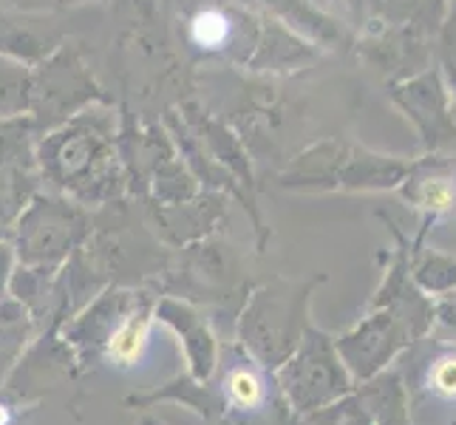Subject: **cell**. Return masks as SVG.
I'll return each mask as SVG.
<instances>
[{
  "instance_id": "6da1fadb",
  "label": "cell",
  "mask_w": 456,
  "mask_h": 425,
  "mask_svg": "<svg viewBox=\"0 0 456 425\" xmlns=\"http://www.w3.org/2000/svg\"><path fill=\"white\" fill-rule=\"evenodd\" d=\"M125 403L131 408L179 403L201 417L204 425H301V417L281 395L275 372L249 357L235 340L218 346V364L208 380L179 374Z\"/></svg>"
},
{
  "instance_id": "7a4b0ae2",
  "label": "cell",
  "mask_w": 456,
  "mask_h": 425,
  "mask_svg": "<svg viewBox=\"0 0 456 425\" xmlns=\"http://www.w3.org/2000/svg\"><path fill=\"white\" fill-rule=\"evenodd\" d=\"M35 159L43 191L97 210L128 196L119 156V105H91L37 136Z\"/></svg>"
},
{
  "instance_id": "3957f363",
  "label": "cell",
  "mask_w": 456,
  "mask_h": 425,
  "mask_svg": "<svg viewBox=\"0 0 456 425\" xmlns=\"http://www.w3.org/2000/svg\"><path fill=\"white\" fill-rule=\"evenodd\" d=\"M323 281L326 275L304 281L275 275L256 283L235 318V343L261 366L275 372L301 343L304 329L309 326L312 292Z\"/></svg>"
},
{
  "instance_id": "277c9868",
  "label": "cell",
  "mask_w": 456,
  "mask_h": 425,
  "mask_svg": "<svg viewBox=\"0 0 456 425\" xmlns=\"http://www.w3.org/2000/svg\"><path fill=\"white\" fill-rule=\"evenodd\" d=\"M83 253L97 273L117 287H139L159 278L170 258V249L153 235L145 210L134 213L125 199L91 210V235Z\"/></svg>"
},
{
  "instance_id": "5b68a950",
  "label": "cell",
  "mask_w": 456,
  "mask_h": 425,
  "mask_svg": "<svg viewBox=\"0 0 456 425\" xmlns=\"http://www.w3.org/2000/svg\"><path fill=\"white\" fill-rule=\"evenodd\" d=\"M431 323L434 304L417 287L400 295L397 301L369 309V315L357 326L335 338L354 386L388 369L400 352H405L419 338H426Z\"/></svg>"
},
{
  "instance_id": "8992f818",
  "label": "cell",
  "mask_w": 456,
  "mask_h": 425,
  "mask_svg": "<svg viewBox=\"0 0 456 425\" xmlns=\"http://www.w3.org/2000/svg\"><path fill=\"white\" fill-rule=\"evenodd\" d=\"M153 290L193 306H230L244 304L253 283L247 281L235 247H230L224 239L208 235V239L182 249H170V258L162 275L153 281Z\"/></svg>"
},
{
  "instance_id": "52a82bcc",
  "label": "cell",
  "mask_w": 456,
  "mask_h": 425,
  "mask_svg": "<svg viewBox=\"0 0 456 425\" xmlns=\"http://www.w3.org/2000/svg\"><path fill=\"white\" fill-rule=\"evenodd\" d=\"M117 100L102 88L91 71L86 43L66 37L57 49L31 66L28 119L37 136L83 114L91 105H114Z\"/></svg>"
},
{
  "instance_id": "ba28073f",
  "label": "cell",
  "mask_w": 456,
  "mask_h": 425,
  "mask_svg": "<svg viewBox=\"0 0 456 425\" xmlns=\"http://www.w3.org/2000/svg\"><path fill=\"white\" fill-rule=\"evenodd\" d=\"M91 235V210L69 196L37 191L14 218L9 241L18 264L62 266Z\"/></svg>"
},
{
  "instance_id": "9c48e42d",
  "label": "cell",
  "mask_w": 456,
  "mask_h": 425,
  "mask_svg": "<svg viewBox=\"0 0 456 425\" xmlns=\"http://www.w3.org/2000/svg\"><path fill=\"white\" fill-rule=\"evenodd\" d=\"M275 380L297 417L318 412L354 391V380L338 352L335 338L312 323L304 329L297 349L275 369Z\"/></svg>"
},
{
  "instance_id": "30bf717a",
  "label": "cell",
  "mask_w": 456,
  "mask_h": 425,
  "mask_svg": "<svg viewBox=\"0 0 456 425\" xmlns=\"http://www.w3.org/2000/svg\"><path fill=\"white\" fill-rule=\"evenodd\" d=\"M261 35V18L241 6H227L210 0L196 6L184 18L182 40L201 60H224L230 66L247 69L256 54Z\"/></svg>"
},
{
  "instance_id": "8fae6325",
  "label": "cell",
  "mask_w": 456,
  "mask_h": 425,
  "mask_svg": "<svg viewBox=\"0 0 456 425\" xmlns=\"http://www.w3.org/2000/svg\"><path fill=\"white\" fill-rule=\"evenodd\" d=\"M145 201V218L167 249H182L193 241L216 235V230L227 222V193L218 191H201L199 196L179 201V204H156Z\"/></svg>"
},
{
  "instance_id": "7c38bea8",
  "label": "cell",
  "mask_w": 456,
  "mask_h": 425,
  "mask_svg": "<svg viewBox=\"0 0 456 425\" xmlns=\"http://www.w3.org/2000/svg\"><path fill=\"white\" fill-rule=\"evenodd\" d=\"M176 111L182 114V119L196 131V136L201 139V145L208 148V153L222 165L230 176L235 179V184L241 187L244 199L249 201L253 213L261 218L258 208H256V173H253V162H249V151L241 142V136L232 128H227V122H222L218 117H213L210 111H204L201 102L193 97H182L176 102Z\"/></svg>"
},
{
  "instance_id": "4fadbf2b",
  "label": "cell",
  "mask_w": 456,
  "mask_h": 425,
  "mask_svg": "<svg viewBox=\"0 0 456 425\" xmlns=\"http://www.w3.org/2000/svg\"><path fill=\"white\" fill-rule=\"evenodd\" d=\"M156 323L167 326L179 338L187 374L193 380H208L218 364V346H222L210 321L193 304L179 301V298L170 295H159L156 298Z\"/></svg>"
},
{
  "instance_id": "5bb4252c",
  "label": "cell",
  "mask_w": 456,
  "mask_h": 425,
  "mask_svg": "<svg viewBox=\"0 0 456 425\" xmlns=\"http://www.w3.org/2000/svg\"><path fill=\"white\" fill-rule=\"evenodd\" d=\"M66 37L71 35L60 26L57 14L0 6V54L4 57L37 66Z\"/></svg>"
},
{
  "instance_id": "9a60e30c",
  "label": "cell",
  "mask_w": 456,
  "mask_h": 425,
  "mask_svg": "<svg viewBox=\"0 0 456 425\" xmlns=\"http://www.w3.org/2000/svg\"><path fill=\"white\" fill-rule=\"evenodd\" d=\"M397 100L403 102L405 111L419 122L428 148L456 142V125L445 111V94H443V86L436 83V77H422V80L411 83L397 94Z\"/></svg>"
},
{
  "instance_id": "2e32d148",
  "label": "cell",
  "mask_w": 456,
  "mask_h": 425,
  "mask_svg": "<svg viewBox=\"0 0 456 425\" xmlns=\"http://www.w3.org/2000/svg\"><path fill=\"white\" fill-rule=\"evenodd\" d=\"M346 153H349V145H343V142L312 145L281 170L278 184L284 191H329V187H338Z\"/></svg>"
},
{
  "instance_id": "e0dca14e",
  "label": "cell",
  "mask_w": 456,
  "mask_h": 425,
  "mask_svg": "<svg viewBox=\"0 0 456 425\" xmlns=\"http://www.w3.org/2000/svg\"><path fill=\"white\" fill-rule=\"evenodd\" d=\"M354 397L366 408L374 425H411L408 412V386L403 374L395 369H383L380 374L354 386Z\"/></svg>"
},
{
  "instance_id": "ac0fdd59",
  "label": "cell",
  "mask_w": 456,
  "mask_h": 425,
  "mask_svg": "<svg viewBox=\"0 0 456 425\" xmlns=\"http://www.w3.org/2000/svg\"><path fill=\"white\" fill-rule=\"evenodd\" d=\"M408 176V165L388 159V156H374L366 151L349 148L340 165L338 187L340 191H386L397 187Z\"/></svg>"
},
{
  "instance_id": "d6986e66",
  "label": "cell",
  "mask_w": 456,
  "mask_h": 425,
  "mask_svg": "<svg viewBox=\"0 0 456 425\" xmlns=\"http://www.w3.org/2000/svg\"><path fill=\"white\" fill-rule=\"evenodd\" d=\"M35 326V318L20 301H14L12 295L0 298V380L18 366Z\"/></svg>"
},
{
  "instance_id": "ffe728a7",
  "label": "cell",
  "mask_w": 456,
  "mask_h": 425,
  "mask_svg": "<svg viewBox=\"0 0 456 425\" xmlns=\"http://www.w3.org/2000/svg\"><path fill=\"white\" fill-rule=\"evenodd\" d=\"M199 193H201V184L193 176V170L187 168V162L179 156V151L165 156L151 173L148 199L156 204H179V201H187Z\"/></svg>"
},
{
  "instance_id": "44dd1931",
  "label": "cell",
  "mask_w": 456,
  "mask_h": 425,
  "mask_svg": "<svg viewBox=\"0 0 456 425\" xmlns=\"http://www.w3.org/2000/svg\"><path fill=\"white\" fill-rule=\"evenodd\" d=\"M31 66L0 54V119L28 114Z\"/></svg>"
},
{
  "instance_id": "7402d4cb",
  "label": "cell",
  "mask_w": 456,
  "mask_h": 425,
  "mask_svg": "<svg viewBox=\"0 0 456 425\" xmlns=\"http://www.w3.org/2000/svg\"><path fill=\"white\" fill-rule=\"evenodd\" d=\"M35 145H37V131L31 125L28 114L0 119V168L35 159Z\"/></svg>"
},
{
  "instance_id": "603a6c76",
  "label": "cell",
  "mask_w": 456,
  "mask_h": 425,
  "mask_svg": "<svg viewBox=\"0 0 456 425\" xmlns=\"http://www.w3.org/2000/svg\"><path fill=\"white\" fill-rule=\"evenodd\" d=\"M414 283L417 290L431 295H445L456 290V261L439 253L422 256L414 266Z\"/></svg>"
},
{
  "instance_id": "cb8c5ba5",
  "label": "cell",
  "mask_w": 456,
  "mask_h": 425,
  "mask_svg": "<svg viewBox=\"0 0 456 425\" xmlns=\"http://www.w3.org/2000/svg\"><path fill=\"white\" fill-rule=\"evenodd\" d=\"M417 187L414 191H408L405 187V199H411L417 201V208L422 210H428L431 216H439V213H445L453 208V201H456V187L451 184V179L445 176H428V179H414Z\"/></svg>"
},
{
  "instance_id": "d4e9b609",
  "label": "cell",
  "mask_w": 456,
  "mask_h": 425,
  "mask_svg": "<svg viewBox=\"0 0 456 425\" xmlns=\"http://www.w3.org/2000/svg\"><path fill=\"white\" fill-rule=\"evenodd\" d=\"M301 425H374V422L352 391V395L340 397L338 403H329V405L318 408V412L304 414Z\"/></svg>"
},
{
  "instance_id": "484cf974",
  "label": "cell",
  "mask_w": 456,
  "mask_h": 425,
  "mask_svg": "<svg viewBox=\"0 0 456 425\" xmlns=\"http://www.w3.org/2000/svg\"><path fill=\"white\" fill-rule=\"evenodd\" d=\"M426 388L436 400L456 403V352H443L431 360L426 369Z\"/></svg>"
},
{
  "instance_id": "4316f807",
  "label": "cell",
  "mask_w": 456,
  "mask_h": 425,
  "mask_svg": "<svg viewBox=\"0 0 456 425\" xmlns=\"http://www.w3.org/2000/svg\"><path fill=\"white\" fill-rule=\"evenodd\" d=\"M114 4H122V0H0V6H9V9L49 12V14L71 12V9H80V6H114Z\"/></svg>"
},
{
  "instance_id": "83f0119b",
  "label": "cell",
  "mask_w": 456,
  "mask_h": 425,
  "mask_svg": "<svg viewBox=\"0 0 456 425\" xmlns=\"http://www.w3.org/2000/svg\"><path fill=\"white\" fill-rule=\"evenodd\" d=\"M434 321L451 332L456 338V290L453 292H445L439 301L434 304Z\"/></svg>"
},
{
  "instance_id": "f1b7e54d",
  "label": "cell",
  "mask_w": 456,
  "mask_h": 425,
  "mask_svg": "<svg viewBox=\"0 0 456 425\" xmlns=\"http://www.w3.org/2000/svg\"><path fill=\"white\" fill-rule=\"evenodd\" d=\"M14 264H18V258H14L12 241L9 239H0V298L9 295V278H12Z\"/></svg>"
},
{
  "instance_id": "f546056e",
  "label": "cell",
  "mask_w": 456,
  "mask_h": 425,
  "mask_svg": "<svg viewBox=\"0 0 456 425\" xmlns=\"http://www.w3.org/2000/svg\"><path fill=\"white\" fill-rule=\"evenodd\" d=\"M26 412L12 395H0V425H23Z\"/></svg>"
},
{
  "instance_id": "4dcf8cb0",
  "label": "cell",
  "mask_w": 456,
  "mask_h": 425,
  "mask_svg": "<svg viewBox=\"0 0 456 425\" xmlns=\"http://www.w3.org/2000/svg\"><path fill=\"white\" fill-rule=\"evenodd\" d=\"M451 77H453V105H451V111L456 114V71H453V66H451Z\"/></svg>"
},
{
  "instance_id": "1f68e13d",
  "label": "cell",
  "mask_w": 456,
  "mask_h": 425,
  "mask_svg": "<svg viewBox=\"0 0 456 425\" xmlns=\"http://www.w3.org/2000/svg\"><path fill=\"white\" fill-rule=\"evenodd\" d=\"M142 425H165V422H159L156 417H145V420H142Z\"/></svg>"
},
{
  "instance_id": "d6a6232c",
  "label": "cell",
  "mask_w": 456,
  "mask_h": 425,
  "mask_svg": "<svg viewBox=\"0 0 456 425\" xmlns=\"http://www.w3.org/2000/svg\"><path fill=\"white\" fill-rule=\"evenodd\" d=\"M136 4H139V0H136Z\"/></svg>"
}]
</instances>
